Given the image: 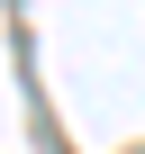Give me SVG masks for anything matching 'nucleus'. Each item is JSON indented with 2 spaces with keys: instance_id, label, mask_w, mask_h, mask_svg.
<instances>
[]
</instances>
